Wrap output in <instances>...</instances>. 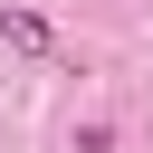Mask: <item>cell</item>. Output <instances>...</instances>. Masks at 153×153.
<instances>
[{
  "instance_id": "6da1fadb",
  "label": "cell",
  "mask_w": 153,
  "mask_h": 153,
  "mask_svg": "<svg viewBox=\"0 0 153 153\" xmlns=\"http://www.w3.org/2000/svg\"><path fill=\"white\" fill-rule=\"evenodd\" d=\"M0 38H10L19 57H48V48H57V29H48L38 10H0Z\"/></svg>"
}]
</instances>
